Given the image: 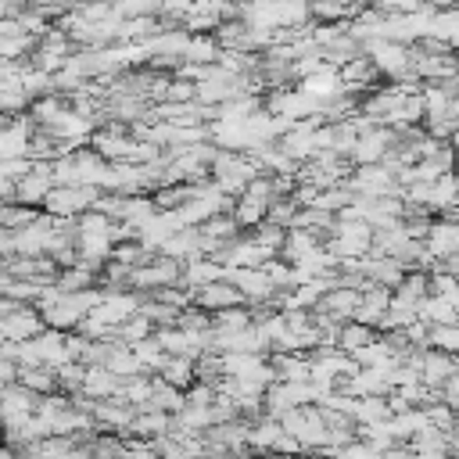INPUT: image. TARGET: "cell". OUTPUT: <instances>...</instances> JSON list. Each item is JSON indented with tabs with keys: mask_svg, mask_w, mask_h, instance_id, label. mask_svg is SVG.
I'll return each mask as SVG.
<instances>
[{
	"mask_svg": "<svg viewBox=\"0 0 459 459\" xmlns=\"http://www.w3.org/2000/svg\"><path fill=\"white\" fill-rule=\"evenodd\" d=\"M118 18H147V14H161V0H111Z\"/></svg>",
	"mask_w": 459,
	"mask_h": 459,
	"instance_id": "30",
	"label": "cell"
},
{
	"mask_svg": "<svg viewBox=\"0 0 459 459\" xmlns=\"http://www.w3.org/2000/svg\"><path fill=\"white\" fill-rule=\"evenodd\" d=\"M165 100H169V104H194V100H197V82H190V79H179V75H172V82H169V93H165Z\"/></svg>",
	"mask_w": 459,
	"mask_h": 459,
	"instance_id": "32",
	"label": "cell"
},
{
	"mask_svg": "<svg viewBox=\"0 0 459 459\" xmlns=\"http://www.w3.org/2000/svg\"><path fill=\"white\" fill-rule=\"evenodd\" d=\"M18 384H25V387L36 391V394H57V391H61V380H57V369H54V366H32V369H22Z\"/></svg>",
	"mask_w": 459,
	"mask_h": 459,
	"instance_id": "23",
	"label": "cell"
},
{
	"mask_svg": "<svg viewBox=\"0 0 459 459\" xmlns=\"http://www.w3.org/2000/svg\"><path fill=\"white\" fill-rule=\"evenodd\" d=\"M39 402H43V394L29 391L25 384H7L4 387V416H7V423H18V420L36 416L39 412Z\"/></svg>",
	"mask_w": 459,
	"mask_h": 459,
	"instance_id": "15",
	"label": "cell"
},
{
	"mask_svg": "<svg viewBox=\"0 0 459 459\" xmlns=\"http://www.w3.org/2000/svg\"><path fill=\"white\" fill-rule=\"evenodd\" d=\"M348 186L355 197H402V183L387 165H355Z\"/></svg>",
	"mask_w": 459,
	"mask_h": 459,
	"instance_id": "5",
	"label": "cell"
},
{
	"mask_svg": "<svg viewBox=\"0 0 459 459\" xmlns=\"http://www.w3.org/2000/svg\"><path fill=\"white\" fill-rule=\"evenodd\" d=\"M47 330V319L36 305H25V301H14V298H4L0 301V337L4 341H32Z\"/></svg>",
	"mask_w": 459,
	"mask_h": 459,
	"instance_id": "2",
	"label": "cell"
},
{
	"mask_svg": "<svg viewBox=\"0 0 459 459\" xmlns=\"http://www.w3.org/2000/svg\"><path fill=\"white\" fill-rule=\"evenodd\" d=\"M430 36L441 39L445 47L459 50V4H455V7H441V11L434 14V29H430Z\"/></svg>",
	"mask_w": 459,
	"mask_h": 459,
	"instance_id": "25",
	"label": "cell"
},
{
	"mask_svg": "<svg viewBox=\"0 0 459 459\" xmlns=\"http://www.w3.org/2000/svg\"><path fill=\"white\" fill-rule=\"evenodd\" d=\"M441 394H445V402H452V398H459V369L452 373V380L445 384V391H441Z\"/></svg>",
	"mask_w": 459,
	"mask_h": 459,
	"instance_id": "35",
	"label": "cell"
},
{
	"mask_svg": "<svg viewBox=\"0 0 459 459\" xmlns=\"http://www.w3.org/2000/svg\"><path fill=\"white\" fill-rule=\"evenodd\" d=\"M32 136H36V122H32L29 111H25V115H11V118H4V129H0V161L29 158Z\"/></svg>",
	"mask_w": 459,
	"mask_h": 459,
	"instance_id": "6",
	"label": "cell"
},
{
	"mask_svg": "<svg viewBox=\"0 0 459 459\" xmlns=\"http://www.w3.org/2000/svg\"><path fill=\"white\" fill-rule=\"evenodd\" d=\"M394 143H398V129L373 126V129L359 133V143L351 151V165H384V158L391 154Z\"/></svg>",
	"mask_w": 459,
	"mask_h": 459,
	"instance_id": "7",
	"label": "cell"
},
{
	"mask_svg": "<svg viewBox=\"0 0 459 459\" xmlns=\"http://www.w3.org/2000/svg\"><path fill=\"white\" fill-rule=\"evenodd\" d=\"M359 301H362V290H355V287H333V290L323 294V301L316 305V312H323V316H330L337 323H351L355 312H359Z\"/></svg>",
	"mask_w": 459,
	"mask_h": 459,
	"instance_id": "13",
	"label": "cell"
},
{
	"mask_svg": "<svg viewBox=\"0 0 459 459\" xmlns=\"http://www.w3.org/2000/svg\"><path fill=\"white\" fill-rule=\"evenodd\" d=\"M97 283H100V273L86 269L82 262H79V265H68V269H61V276H57V287H61L65 294H79V290H86V287H97Z\"/></svg>",
	"mask_w": 459,
	"mask_h": 459,
	"instance_id": "26",
	"label": "cell"
},
{
	"mask_svg": "<svg viewBox=\"0 0 459 459\" xmlns=\"http://www.w3.org/2000/svg\"><path fill=\"white\" fill-rule=\"evenodd\" d=\"M222 54L215 32H190V47H186V61L190 65H215Z\"/></svg>",
	"mask_w": 459,
	"mask_h": 459,
	"instance_id": "21",
	"label": "cell"
},
{
	"mask_svg": "<svg viewBox=\"0 0 459 459\" xmlns=\"http://www.w3.org/2000/svg\"><path fill=\"white\" fill-rule=\"evenodd\" d=\"M316 247H323V240L316 237V233H308V230H290L287 233V247H283V262H301L305 255H312Z\"/></svg>",
	"mask_w": 459,
	"mask_h": 459,
	"instance_id": "27",
	"label": "cell"
},
{
	"mask_svg": "<svg viewBox=\"0 0 459 459\" xmlns=\"http://www.w3.org/2000/svg\"><path fill=\"white\" fill-rule=\"evenodd\" d=\"M448 143H452V147H455V151H459V129H455V133H452V140H448Z\"/></svg>",
	"mask_w": 459,
	"mask_h": 459,
	"instance_id": "36",
	"label": "cell"
},
{
	"mask_svg": "<svg viewBox=\"0 0 459 459\" xmlns=\"http://www.w3.org/2000/svg\"><path fill=\"white\" fill-rule=\"evenodd\" d=\"M32 169H36L32 158H11V161H0V179H14V183H22Z\"/></svg>",
	"mask_w": 459,
	"mask_h": 459,
	"instance_id": "34",
	"label": "cell"
},
{
	"mask_svg": "<svg viewBox=\"0 0 459 459\" xmlns=\"http://www.w3.org/2000/svg\"><path fill=\"white\" fill-rule=\"evenodd\" d=\"M391 305H394V290H391V287H380V283H369V287L362 290V301H359L355 319L366 323V326H373V330H380V323H384V316L391 312Z\"/></svg>",
	"mask_w": 459,
	"mask_h": 459,
	"instance_id": "12",
	"label": "cell"
},
{
	"mask_svg": "<svg viewBox=\"0 0 459 459\" xmlns=\"http://www.w3.org/2000/svg\"><path fill=\"white\" fill-rule=\"evenodd\" d=\"M158 333V326L147 319V316H133V319H126L122 326H115V337L111 341H118V344H126V348H133V344H140V341H147V337H154Z\"/></svg>",
	"mask_w": 459,
	"mask_h": 459,
	"instance_id": "22",
	"label": "cell"
},
{
	"mask_svg": "<svg viewBox=\"0 0 459 459\" xmlns=\"http://www.w3.org/2000/svg\"><path fill=\"white\" fill-rule=\"evenodd\" d=\"M373 237H377V230L366 222V219H359V222H337L333 226V233L326 237V247L344 262V258H366L369 251H373Z\"/></svg>",
	"mask_w": 459,
	"mask_h": 459,
	"instance_id": "4",
	"label": "cell"
},
{
	"mask_svg": "<svg viewBox=\"0 0 459 459\" xmlns=\"http://www.w3.org/2000/svg\"><path fill=\"white\" fill-rule=\"evenodd\" d=\"M308 4H312V22H348L341 0H308Z\"/></svg>",
	"mask_w": 459,
	"mask_h": 459,
	"instance_id": "31",
	"label": "cell"
},
{
	"mask_svg": "<svg viewBox=\"0 0 459 459\" xmlns=\"http://www.w3.org/2000/svg\"><path fill=\"white\" fill-rule=\"evenodd\" d=\"M348 412H351V420H355L359 427L384 423V420H391V416H394V412H391V402H387L384 394H373V398H355Z\"/></svg>",
	"mask_w": 459,
	"mask_h": 459,
	"instance_id": "19",
	"label": "cell"
},
{
	"mask_svg": "<svg viewBox=\"0 0 459 459\" xmlns=\"http://www.w3.org/2000/svg\"><path fill=\"white\" fill-rule=\"evenodd\" d=\"M226 280L247 298V305H269V298L276 294L265 265L262 269H226Z\"/></svg>",
	"mask_w": 459,
	"mask_h": 459,
	"instance_id": "10",
	"label": "cell"
},
{
	"mask_svg": "<svg viewBox=\"0 0 459 459\" xmlns=\"http://www.w3.org/2000/svg\"><path fill=\"white\" fill-rule=\"evenodd\" d=\"M165 384H172V387H179V391H190L194 384H197V362L194 359H186V355H169V362L161 366V373H158Z\"/></svg>",
	"mask_w": 459,
	"mask_h": 459,
	"instance_id": "18",
	"label": "cell"
},
{
	"mask_svg": "<svg viewBox=\"0 0 459 459\" xmlns=\"http://www.w3.org/2000/svg\"><path fill=\"white\" fill-rule=\"evenodd\" d=\"M420 319L430 323V326H448V323H459V308H455L448 298L430 294V298L420 305Z\"/></svg>",
	"mask_w": 459,
	"mask_h": 459,
	"instance_id": "24",
	"label": "cell"
},
{
	"mask_svg": "<svg viewBox=\"0 0 459 459\" xmlns=\"http://www.w3.org/2000/svg\"><path fill=\"white\" fill-rule=\"evenodd\" d=\"M377 337H380V330H373V326H366V323L351 319V323H344V326H341L337 348H341V351H348V355H355V351H362L366 344H373Z\"/></svg>",
	"mask_w": 459,
	"mask_h": 459,
	"instance_id": "20",
	"label": "cell"
},
{
	"mask_svg": "<svg viewBox=\"0 0 459 459\" xmlns=\"http://www.w3.org/2000/svg\"><path fill=\"white\" fill-rule=\"evenodd\" d=\"M333 459H384V452L380 448H373L369 441H351V445H344V448H337V452H330Z\"/></svg>",
	"mask_w": 459,
	"mask_h": 459,
	"instance_id": "33",
	"label": "cell"
},
{
	"mask_svg": "<svg viewBox=\"0 0 459 459\" xmlns=\"http://www.w3.org/2000/svg\"><path fill=\"white\" fill-rule=\"evenodd\" d=\"M219 280H226V265H219L215 258H208V255H197V258H190V262H183V287L186 290H201V287H208V283H219Z\"/></svg>",
	"mask_w": 459,
	"mask_h": 459,
	"instance_id": "14",
	"label": "cell"
},
{
	"mask_svg": "<svg viewBox=\"0 0 459 459\" xmlns=\"http://www.w3.org/2000/svg\"><path fill=\"white\" fill-rule=\"evenodd\" d=\"M36 348H39L43 366L61 369L65 362H72V355H68V333H65V330H50V326H47V330L36 337Z\"/></svg>",
	"mask_w": 459,
	"mask_h": 459,
	"instance_id": "17",
	"label": "cell"
},
{
	"mask_svg": "<svg viewBox=\"0 0 459 459\" xmlns=\"http://www.w3.org/2000/svg\"><path fill=\"white\" fill-rule=\"evenodd\" d=\"M269 258H273V255H269L251 233H240L237 240H230V244L215 255V262L226 265V269H262Z\"/></svg>",
	"mask_w": 459,
	"mask_h": 459,
	"instance_id": "8",
	"label": "cell"
},
{
	"mask_svg": "<svg viewBox=\"0 0 459 459\" xmlns=\"http://www.w3.org/2000/svg\"><path fill=\"white\" fill-rule=\"evenodd\" d=\"M258 176H265V172L258 169V161H255L251 154H244V151H222V147H219V158L212 161V179H215L230 197H240Z\"/></svg>",
	"mask_w": 459,
	"mask_h": 459,
	"instance_id": "1",
	"label": "cell"
},
{
	"mask_svg": "<svg viewBox=\"0 0 459 459\" xmlns=\"http://www.w3.org/2000/svg\"><path fill=\"white\" fill-rule=\"evenodd\" d=\"M287 233L290 230H283V226H273V222H262V226H255L251 230V237L273 255V258H280L283 255V247H287Z\"/></svg>",
	"mask_w": 459,
	"mask_h": 459,
	"instance_id": "29",
	"label": "cell"
},
{
	"mask_svg": "<svg viewBox=\"0 0 459 459\" xmlns=\"http://www.w3.org/2000/svg\"><path fill=\"white\" fill-rule=\"evenodd\" d=\"M39 215H43V208H32V204H4L0 208V230H29Z\"/></svg>",
	"mask_w": 459,
	"mask_h": 459,
	"instance_id": "28",
	"label": "cell"
},
{
	"mask_svg": "<svg viewBox=\"0 0 459 459\" xmlns=\"http://www.w3.org/2000/svg\"><path fill=\"white\" fill-rule=\"evenodd\" d=\"M423 244H427V251L434 255V262H437V258H448V255H455V251H459V222H452V219H441V222H434Z\"/></svg>",
	"mask_w": 459,
	"mask_h": 459,
	"instance_id": "16",
	"label": "cell"
},
{
	"mask_svg": "<svg viewBox=\"0 0 459 459\" xmlns=\"http://www.w3.org/2000/svg\"><path fill=\"white\" fill-rule=\"evenodd\" d=\"M136 405H129L122 394L118 398H100V402H93V423H97V430H115V434H126L129 427H133V420H136Z\"/></svg>",
	"mask_w": 459,
	"mask_h": 459,
	"instance_id": "9",
	"label": "cell"
},
{
	"mask_svg": "<svg viewBox=\"0 0 459 459\" xmlns=\"http://www.w3.org/2000/svg\"><path fill=\"white\" fill-rule=\"evenodd\" d=\"M194 305L215 316V312H226V308H240V305H247V298H244L230 280H219V283L201 287V290L194 294Z\"/></svg>",
	"mask_w": 459,
	"mask_h": 459,
	"instance_id": "11",
	"label": "cell"
},
{
	"mask_svg": "<svg viewBox=\"0 0 459 459\" xmlns=\"http://www.w3.org/2000/svg\"><path fill=\"white\" fill-rule=\"evenodd\" d=\"M100 197H104L100 186H54L47 204H43V212L54 215V219H79L90 208H97Z\"/></svg>",
	"mask_w": 459,
	"mask_h": 459,
	"instance_id": "3",
	"label": "cell"
}]
</instances>
